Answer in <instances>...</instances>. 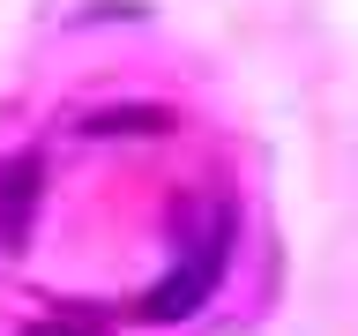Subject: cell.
Wrapping results in <instances>:
<instances>
[{
    "label": "cell",
    "mask_w": 358,
    "mask_h": 336,
    "mask_svg": "<svg viewBox=\"0 0 358 336\" xmlns=\"http://www.w3.org/2000/svg\"><path fill=\"white\" fill-rule=\"evenodd\" d=\"M224 246H231V209H209V217H201V232L187 239V262H179L172 276L142 299V321H187V314L217 291V276H224Z\"/></svg>",
    "instance_id": "cell-1"
},
{
    "label": "cell",
    "mask_w": 358,
    "mask_h": 336,
    "mask_svg": "<svg viewBox=\"0 0 358 336\" xmlns=\"http://www.w3.org/2000/svg\"><path fill=\"white\" fill-rule=\"evenodd\" d=\"M38 195H45V157H8L0 164V254L15 262L30 246V217H38Z\"/></svg>",
    "instance_id": "cell-2"
},
{
    "label": "cell",
    "mask_w": 358,
    "mask_h": 336,
    "mask_svg": "<svg viewBox=\"0 0 358 336\" xmlns=\"http://www.w3.org/2000/svg\"><path fill=\"white\" fill-rule=\"evenodd\" d=\"M164 127H179L164 105H112V112L83 120V134H164Z\"/></svg>",
    "instance_id": "cell-3"
},
{
    "label": "cell",
    "mask_w": 358,
    "mask_h": 336,
    "mask_svg": "<svg viewBox=\"0 0 358 336\" xmlns=\"http://www.w3.org/2000/svg\"><path fill=\"white\" fill-rule=\"evenodd\" d=\"M30 336H90V329H60V321H45V329H30Z\"/></svg>",
    "instance_id": "cell-4"
}]
</instances>
